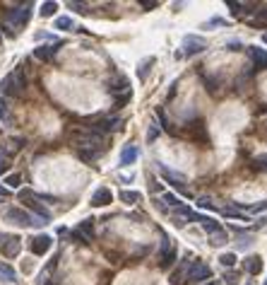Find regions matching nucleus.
I'll return each instance as SVG.
<instances>
[{
  "mask_svg": "<svg viewBox=\"0 0 267 285\" xmlns=\"http://www.w3.org/2000/svg\"><path fill=\"white\" fill-rule=\"evenodd\" d=\"M29 87V82H27V75H24V68L17 65L12 73H7V75L0 80V97H19L24 90Z\"/></svg>",
  "mask_w": 267,
  "mask_h": 285,
  "instance_id": "1",
  "label": "nucleus"
},
{
  "mask_svg": "<svg viewBox=\"0 0 267 285\" xmlns=\"http://www.w3.org/2000/svg\"><path fill=\"white\" fill-rule=\"evenodd\" d=\"M17 198L22 201V203H27V208H29L27 213H29V215H34L36 220H41L44 225H48V223H51V218H53V215H51V210L46 208L44 203H39V201H36L34 191H32V189H22L17 193Z\"/></svg>",
  "mask_w": 267,
  "mask_h": 285,
  "instance_id": "2",
  "label": "nucleus"
},
{
  "mask_svg": "<svg viewBox=\"0 0 267 285\" xmlns=\"http://www.w3.org/2000/svg\"><path fill=\"white\" fill-rule=\"evenodd\" d=\"M32 12H34V2H19V5L10 7V10L5 12V24H7V27H15V29H22V27L29 24Z\"/></svg>",
  "mask_w": 267,
  "mask_h": 285,
  "instance_id": "3",
  "label": "nucleus"
},
{
  "mask_svg": "<svg viewBox=\"0 0 267 285\" xmlns=\"http://www.w3.org/2000/svg\"><path fill=\"white\" fill-rule=\"evenodd\" d=\"M2 218H5L7 223L17 225V228H44V223H41V220H36L34 215H29L24 208H17V206L7 208L5 213H2Z\"/></svg>",
  "mask_w": 267,
  "mask_h": 285,
  "instance_id": "4",
  "label": "nucleus"
},
{
  "mask_svg": "<svg viewBox=\"0 0 267 285\" xmlns=\"http://www.w3.org/2000/svg\"><path fill=\"white\" fill-rule=\"evenodd\" d=\"M157 167H159V174L164 176V181H166V184H171V186H174V189H176L178 193H180V196H185V198H193V193H190V191L185 189V184H188L185 174H180V171L169 170V167H166V165H161V162L157 165Z\"/></svg>",
  "mask_w": 267,
  "mask_h": 285,
  "instance_id": "5",
  "label": "nucleus"
},
{
  "mask_svg": "<svg viewBox=\"0 0 267 285\" xmlns=\"http://www.w3.org/2000/svg\"><path fill=\"white\" fill-rule=\"evenodd\" d=\"M123 118L121 116H101V118H96V121H91V126H89V131L91 133H99V135H106V133H116V131H121L123 128Z\"/></svg>",
  "mask_w": 267,
  "mask_h": 285,
  "instance_id": "6",
  "label": "nucleus"
},
{
  "mask_svg": "<svg viewBox=\"0 0 267 285\" xmlns=\"http://www.w3.org/2000/svg\"><path fill=\"white\" fill-rule=\"evenodd\" d=\"M212 278V268L207 266L202 259H197V261H190V266H188V273H185V281L188 283H195V285H205L207 281Z\"/></svg>",
  "mask_w": 267,
  "mask_h": 285,
  "instance_id": "7",
  "label": "nucleus"
},
{
  "mask_svg": "<svg viewBox=\"0 0 267 285\" xmlns=\"http://www.w3.org/2000/svg\"><path fill=\"white\" fill-rule=\"evenodd\" d=\"M202 51H207V39L197 37V34H185V37H183V46H180L183 58L197 56V54H202Z\"/></svg>",
  "mask_w": 267,
  "mask_h": 285,
  "instance_id": "8",
  "label": "nucleus"
},
{
  "mask_svg": "<svg viewBox=\"0 0 267 285\" xmlns=\"http://www.w3.org/2000/svg\"><path fill=\"white\" fill-rule=\"evenodd\" d=\"M19 251H22V239H19L17 234H2V239H0V254L5 259H15V256H19Z\"/></svg>",
  "mask_w": 267,
  "mask_h": 285,
  "instance_id": "9",
  "label": "nucleus"
},
{
  "mask_svg": "<svg viewBox=\"0 0 267 285\" xmlns=\"http://www.w3.org/2000/svg\"><path fill=\"white\" fill-rule=\"evenodd\" d=\"M53 247V237L51 234H36L29 239V251L34 254V256H44V254H48Z\"/></svg>",
  "mask_w": 267,
  "mask_h": 285,
  "instance_id": "10",
  "label": "nucleus"
},
{
  "mask_svg": "<svg viewBox=\"0 0 267 285\" xmlns=\"http://www.w3.org/2000/svg\"><path fill=\"white\" fill-rule=\"evenodd\" d=\"M63 49V41L58 39L53 44H44V46H36L34 49V58L36 60H41V63H48V60H53L58 56V51Z\"/></svg>",
  "mask_w": 267,
  "mask_h": 285,
  "instance_id": "11",
  "label": "nucleus"
},
{
  "mask_svg": "<svg viewBox=\"0 0 267 285\" xmlns=\"http://www.w3.org/2000/svg\"><path fill=\"white\" fill-rule=\"evenodd\" d=\"M193 220H195V210L190 208V206L180 203L178 208H174V215H171L174 228H185V225H188V223H193Z\"/></svg>",
  "mask_w": 267,
  "mask_h": 285,
  "instance_id": "12",
  "label": "nucleus"
},
{
  "mask_svg": "<svg viewBox=\"0 0 267 285\" xmlns=\"http://www.w3.org/2000/svg\"><path fill=\"white\" fill-rule=\"evenodd\" d=\"M246 54L253 60V70L260 73V70H267V49H260V46H246Z\"/></svg>",
  "mask_w": 267,
  "mask_h": 285,
  "instance_id": "13",
  "label": "nucleus"
},
{
  "mask_svg": "<svg viewBox=\"0 0 267 285\" xmlns=\"http://www.w3.org/2000/svg\"><path fill=\"white\" fill-rule=\"evenodd\" d=\"M94 208H106V206H111L113 203V193H111V189L108 186H99V189L91 193V201H89Z\"/></svg>",
  "mask_w": 267,
  "mask_h": 285,
  "instance_id": "14",
  "label": "nucleus"
},
{
  "mask_svg": "<svg viewBox=\"0 0 267 285\" xmlns=\"http://www.w3.org/2000/svg\"><path fill=\"white\" fill-rule=\"evenodd\" d=\"M140 160V148L137 145H125L118 157V167H133Z\"/></svg>",
  "mask_w": 267,
  "mask_h": 285,
  "instance_id": "15",
  "label": "nucleus"
},
{
  "mask_svg": "<svg viewBox=\"0 0 267 285\" xmlns=\"http://www.w3.org/2000/svg\"><path fill=\"white\" fill-rule=\"evenodd\" d=\"M193 223H200V228L205 229L207 234H214V232H219L222 228V223H217V218H212V215H202V213H195V220Z\"/></svg>",
  "mask_w": 267,
  "mask_h": 285,
  "instance_id": "16",
  "label": "nucleus"
},
{
  "mask_svg": "<svg viewBox=\"0 0 267 285\" xmlns=\"http://www.w3.org/2000/svg\"><path fill=\"white\" fill-rule=\"evenodd\" d=\"M190 261H193V254H185L183 256V261H180V266L171 273V278H169V283L171 285H180L185 281V273H188V266H190Z\"/></svg>",
  "mask_w": 267,
  "mask_h": 285,
  "instance_id": "17",
  "label": "nucleus"
},
{
  "mask_svg": "<svg viewBox=\"0 0 267 285\" xmlns=\"http://www.w3.org/2000/svg\"><path fill=\"white\" fill-rule=\"evenodd\" d=\"M263 268H265V261H263V256L260 254H250V256H246V261H243V271H248L250 276H260L263 273Z\"/></svg>",
  "mask_w": 267,
  "mask_h": 285,
  "instance_id": "18",
  "label": "nucleus"
},
{
  "mask_svg": "<svg viewBox=\"0 0 267 285\" xmlns=\"http://www.w3.org/2000/svg\"><path fill=\"white\" fill-rule=\"evenodd\" d=\"M226 7L231 10L233 17H241V15H250V12H258L255 2H233V0H226Z\"/></svg>",
  "mask_w": 267,
  "mask_h": 285,
  "instance_id": "19",
  "label": "nucleus"
},
{
  "mask_svg": "<svg viewBox=\"0 0 267 285\" xmlns=\"http://www.w3.org/2000/svg\"><path fill=\"white\" fill-rule=\"evenodd\" d=\"M111 95H118V92H130V82H128V77L123 75H116L113 80H108V87H106Z\"/></svg>",
  "mask_w": 267,
  "mask_h": 285,
  "instance_id": "20",
  "label": "nucleus"
},
{
  "mask_svg": "<svg viewBox=\"0 0 267 285\" xmlns=\"http://www.w3.org/2000/svg\"><path fill=\"white\" fill-rule=\"evenodd\" d=\"M53 29H58V32H77V24H75V19L70 15H60V17H55Z\"/></svg>",
  "mask_w": 267,
  "mask_h": 285,
  "instance_id": "21",
  "label": "nucleus"
},
{
  "mask_svg": "<svg viewBox=\"0 0 267 285\" xmlns=\"http://www.w3.org/2000/svg\"><path fill=\"white\" fill-rule=\"evenodd\" d=\"M118 198H121V203H125V206H137V203H142V193H140V191L123 189L118 193Z\"/></svg>",
  "mask_w": 267,
  "mask_h": 285,
  "instance_id": "22",
  "label": "nucleus"
},
{
  "mask_svg": "<svg viewBox=\"0 0 267 285\" xmlns=\"http://www.w3.org/2000/svg\"><path fill=\"white\" fill-rule=\"evenodd\" d=\"M94 223H96L94 218H85V220L77 225V229H75V232H77V234H82L87 242H91V237H94Z\"/></svg>",
  "mask_w": 267,
  "mask_h": 285,
  "instance_id": "23",
  "label": "nucleus"
},
{
  "mask_svg": "<svg viewBox=\"0 0 267 285\" xmlns=\"http://www.w3.org/2000/svg\"><path fill=\"white\" fill-rule=\"evenodd\" d=\"M0 281H5V283H17L19 281L17 271L10 266L7 261H0Z\"/></svg>",
  "mask_w": 267,
  "mask_h": 285,
  "instance_id": "24",
  "label": "nucleus"
},
{
  "mask_svg": "<svg viewBox=\"0 0 267 285\" xmlns=\"http://www.w3.org/2000/svg\"><path fill=\"white\" fill-rule=\"evenodd\" d=\"M154 63H157V58H154V56H147L142 63L137 65V77H140V82H144V80L149 77V73H152V65H154Z\"/></svg>",
  "mask_w": 267,
  "mask_h": 285,
  "instance_id": "25",
  "label": "nucleus"
},
{
  "mask_svg": "<svg viewBox=\"0 0 267 285\" xmlns=\"http://www.w3.org/2000/svg\"><path fill=\"white\" fill-rule=\"evenodd\" d=\"M176 259H178V249L171 247L169 251H166V254H161V256H159V268H161V271L171 268L174 264H176Z\"/></svg>",
  "mask_w": 267,
  "mask_h": 285,
  "instance_id": "26",
  "label": "nucleus"
},
{
  "mask_svg": "<svg viewBox=\"0 0 267 285\" xmlns=\"http://www.w3.org/2000/svg\"><path fill=\"white\" fill-rule=\"evenodd\" d=\"M99 155H101V150H85V148H77V157H80L85 165H94V162L99 160Z\"/></svg>",
  "mask_w": 267,
  "mask_h": 285,
  "instance_id": "27",
  "label": "nucleus"
},
{
  "mask_svg": "<svg viewBox=\"0 0 267 285\" xmlns=\"http://www.w3.org/2000/svg\"><path fill=\"white\" fill-rule=\"evenodd\" d=\"M157 118H159V126H161V131H166V133L176 135V131H174V126H171V121H169V116H166V112H164L161 107H157Z\"/></svg>",
  "mask_w": 267,
  "mask_h": 285,
  "instance_id": "28",
  "label": "nucleus"
},
{
  "mask_svg": "<svg viewBox=\"0 0 267 285\" xmlns=\"http://www.w3.org/2000/svg\"><path fill=\"white\" fill-rule=\"evenodd\" d=\"M210 244H212V247H224V244H229V232H226V229H219V232L210 234Z\"/></svg>",
  "mask_w": 267,
  "mask_h": 285,
  "instance_id": "29",
  "label": "nucleus"
},
{
  "mask_svg": "<svg viewBox=\"0 0 267 285\" xmlns=\"http://www.w3.org/2000/svg\"><path fill=\"white\" fill-rule=\"evenodd\" d=\"M0 121L2 123H12V112H10V104L5 97H0Z\"/></svg>",
  "mask_w": 267,
  "mask_h": 285,
  "instance_id": "30",
  "label": "nucleus"
},
{
  "mask_svg": "<svg viewBox=\"0 0 267 285\" xmlns=\"http://www.w3.org/2000/svg\"><path fill=\"white\" fill-rule=\"evenodd\" d=\"M214 27H229V19L224 17H210L207 22L200 24V29H214Z\"/></svg>",
  "mask_w": 267,
  "mask_h": 285,
  "instance_id": "31",
  "label": "nucleus"
},
{
  "mask_svg": "<svg viewBox=\"0 0 267 285\" xmlns=\"http://www.w3.org/2000/svg\"><path fill=\"white\" fill-rule=\"evenodd\" d=\"M236 261H238V256H236V251H226V254H222V256H219V264H222V266L226 268V271L236 266Z\"/></svg>",
  "mask_w": 267,
  "mask_h": 285,
  "instance_id": "32",
  "label": "nucleus"
},
{
  "mask_svg": "<svg viewBox=\"0 0 267 285\" xmlns=\"http://www.w3.org/2000/svg\"><path fill=\"white\" fill-rule=\"evenodd\" d=\"M2 186H5L7 191H10V189H19V186H22V174H17V171H15V174H7Z\"/></svg>",
  "mask_w": 267,
  "mask_h": 285,
  "instance_id": "33",
  "label": "nucleus"
},
{
  "mask_svg": "<svg viewBox=\"0 0 267 285\" xmlns=\"http://www.w3.org/2000/svg\"><path fill=\"white\" fill-rule=\"evenodd\" d=\"M195 203H197V208H205V210H219V208H217V203H214V198H212V196H197V198H195Z\"/></svg>",
  "mask_w": 267,
  "mask_h": 285,
  "instance_id": "34",
  "label": "nucleus"
},
{
  "mask_svg": "<svg viewBox=\"0 0 267 285\" xmlns=\"http://www.w3.org/2000/svg\"><path fill=\"white\" fill-rule=\"evenodd\" d=\"M161 135V128H159V123L157 121H152L149 126H147V143L152 145V143H157V138Z\"/></svg>",
  "mask_w": 267,
  "mask_h": 285,
  "instance_id": "35",
  "label": "nucleus"
},
{
  "mask_svg": "<svg viewBox=\"0 0 267 285\" xmlns=\"http://www.w3.org/2000/svg\"><path fill=\"white\" fill-rule=\"evenodd\" d=\"M55 10H58V2H51V0H48V2H44V5H41L39 15H41V17H53Z\"/></svg>",
  "mask_w": 267,
  "mask_h": 285,
  "instance_id": "36",
  "label": "nucleus"
},
{
  "mask_svg": "<svg viewBox=\"0 0 267 285\" xmlns=\"http://www.w3.org/2000/svg\"><path fill=\"white\" fill-rule=\"evenodd\" d=\"M202 82H205V87H207L210 95H217V90H219V85H222L217 77H210V75H202Z\"/></svg>",
  "mask_w": 267,
  "mask_h": 285,
  "instance_id": "37",
  "label": "nucleus"
},
{
  "mask_svg": "<svg viewBox=\"0 0 267 285\" xmlns=\"http://www.w3.org/2000/svg\"><path fill=\"white\" fill-rule=\"evenodd\" d=\"M250 244H253V237H250L248 232L238 234V244H236V249H238V251H248Z\"/></svg>",
  "mask_w": 267,
  "mask_h": 285,
  "instance_id": "38",
  "label": "nucleus"
},
{
  "mask_svg": "<svg viewBox=\"0 0 267 285\" xmlns=\"http://www.w3.org/2000/svg\"><path fill=\"white\" fill-rule=\"evenodd\" d=\"M224 281H226V285H241V273L229 268V271L224 273Z\"/></svg>",
  "mask_w": 267,
  "mask_h": 285,
  "instance_id": "39",
  "label": "nucleus"
},
{
  "mask_svg": "<svg viewBox=\"0 0 267 285\" xmlns=\"http://www.w3.org/2000/svg\"><path fill=\"white\" fill-rule=\"evenodd\" d=\"M161 201L166 203V206H171V208H178L183 201H180V196H176V193H164L161 196Z\"/></svg>",
  "mask_w": 267,
  "mask_h": 285,
  "instance_id": "40",
  "label": "nucleus"
},
{
  "mask_svg": "<svg viewBox=\"0 0 267 285\" xmlns=\"http://www.w3.org/2000/svg\"><path fill=\"white\" fill-rule=\"evenodd\" d=\"M253 167L258 171H263V174H267V155H258V157L253 160Z\"/></svg>",
  "mask_w": 267,
  "mask_h": 285,
  "instance_id": "41",
  "label": "nucleus"
},
{
  "mask_svg": "<svg viewBox=\"0 0 267 285\" xmlns=\"http://www.w3.org/2000/svg\"><path fill=\"white\" fill-rule=\"evenodd\" d=\"M68 7H70L72 12H80V15H87V12H89L87 2H72V0H70V2H68Z\"/></svg>",
  "mask_w": 267,
  "mask_h": 285,
  "instance_id": "42",
  "label": "nucleus"
},
{
  "mask_svg": "<svg viewBox=\"0 0 267 285\" xmlns=\"http://www.w3.org/2000/svg\"><path fill=\"white\" fill-rule=\"evenodd\" d=\"M243 49H246V46H243V41H241V39H229V41H226V51H243Z\"/></svg>",
  "mask_w": 267,
  "mask_h": 285,
  "instance_id": "43",
  "label": "nucleus"
},
{
  "mask_svg": "<svg viewBox=\"0 0 267 285\" xmlns=\"http://www.w3.org/2000/svg\"><path fill=\"white\" fill-rule=\"evenodd\" d=\"M222 215H224V218H236V220H243V218H246V215H243V213H241V210L236 208H222Z\"/></svg>",
  "mask_w": 267,
  "mask_h": 285,
  "instance_id": "44",
  "label": "nucleus"
},
{
  "mask_svg": "<svg viewBox=\"0 0 267 285\" xmlns=\"http://www.w3.org/2000/svg\"><path fill=\"white\" fill-rule=\"evenodd\" d=\"M34 198L36 201H46V203H58V196H51V193H36L34 191Z\"/></svg>",
  "mask_w": 267,
  "mask_h": 285,
  "instance_id": "45",
  "label": "nucleus"
},
{
  "mask_svg": "<svg viewBox=\"0 0 267 285\" xmlns=\"http://www.w3.org/2000/svg\"><path fill=\"white\" fill-rule=\"evenodd\" d=\"M130 99H133V92H125L123 97H118V99H116V104H113V107H116V109H123Z\"/></svg>",
  "mask_w": 267,
  "mask_h": 285,
  "instance_id": "46",
  "label": "nucleus"
},
{
  "mask_svg": "<svg viewBox=\"0 0 267 285\" xmlns=\"http://www.w3.org/2000/svg\"><path fill=\"white\" fill-rule=\"evenodd\" d=\"M250 213H253V215H258V213H265L267 210V201H260V203H255V206H250Z\"/></svg>",
  "mask_w": 267,
  "mask_h": 285,
  "instance_id": "47",
  "label": "nucleus"
},
{
  "mask_svg": "<svg viewBox=\"0 0 267 285\" xmlns=\"http://www.w3.org/2000/svg\"><path fill=\"white\" fill-rule=\"evenodd\" d=\"M154 208H157V210H161L164 215H169V206H166V203H164L161 198H154Z\"/></svg>",
  "mask_w": 267,
  "mask_h": 285,
  "instance_id": "48",
  "label": "nucleus"
},
{
  "mask_svg": "<svg viewBox=\"0 0 267 285\" xmlns=\"http://www.w3.org/2000/svg\"><path fill=\"white\" fill-rule=\"evenodd\" d=\"M140 7H142L144 12H152L154 7H159V2H157V0H152V2H140Z\"/></svg>",
  "mask_w": 267,
  "mask_h": 285,
  "instance_id": "49",
  "label": "nucleus"
},
{
  "mask_svg": "<svg viewBox=\"0 0 267 285\" xmlns=\"http://www.w3.org/2000/svg\"><path fill=\"white\" fill-rule=\"evenodd\" d=\"M7 165H10V162H7V155H5V150H0V174L7 170Z\"/></svg>",
  "mask_w": 267,
  "mask_h": 285,
  "instance_id": "50",
  "label": "nucleus"
},
{
  "mask_svg": "<svg viewBox=\"0 0 267 285\" xmlns=\"http://www.w3.org/2000/svg\"><path fill=\"white\" fill-rule=\"evenodd\" d=\"M263 228H267V215H265V218H260V220L255 223V229H263Z\"/></svg>",
  "mask_w": 267,
  "mask_h": 285,
  "instance_id": "51",
  "label": "nucleus"
},
{
  "mask_svg": "<svg viewBox=\"0 0 267 285\" xmlns=\"http://www.w3.org/2000/svg\"><path fill=\"white\" fill-rule=\"evenodd\" d=\"M5 198H10V191L5 189L2 184H0V201H5Z\"/></svg>",
  "mask_w": 267,
  "mask_h": 285,
  "instance_id": "52",
  "label": "nucleus"
},
{
  "mask_svg": "<svg viewBox=\"0 0 267 285\" xmlns=\"http://www.w3.org/2000/svg\"><path fill=\"white\" fill-rule=\"evenodd\" d=\"M149 184H152V191H154V193L161 189V184H157V179H154V176H149Z\"/></svg>",
  "mask_w": 267,
  "mask_h": 285,
  "instance_id": "53",
  "label": "nucleus"
},
{
  "mask_svg": "<svg viewBox=\"0 0 267 285\" xmlns=\"http://www.w3.org/2000/svg\"><path fill=\"white\" fill-rule=\"evenodd\" d=\"M205 285H219V283H217V281H207V283H205Z\"/></svg>",
  "mask_w": 267,
  "mask_h": 285,
  "instance_id": "54",
  "label": "nucleus"
},
{
  "mask_svg": "<svg viewBox=\"0 0 267 285\" xmlns=\"http://www.w3.org/2000/svg\"><path fill=\"white\" fill-rule=\"evenodd\" d=\"M263 44H267V32H265V34H263Z\"/></svg>",
  "mask_w": 267,
  "mask_h": 285,
  "instance_id": "55",
  "label": "nucleus"
},
{
  "mask_svg": "<svg viewBox=\"0 0 267 285\" xmlns=\"http://www.w3.org/2000/svg\"><path fill=\"white\" fill-rule=\"evenodd\" d=\"M263 285H267V278H265V283H263Z\"/></svg>",
  "mask_w": 267,
  "mask_h": 285,
  "instance_id": "56",
  "label": "nucleus"
},
{
  "mask_svg": "<svg viewBox=\"0 0 267 285\" xmlns=\"http://www.w3.org/2000/svg\"><path fill=\"white\" fill-rule=\"evenodd\" d=\"M0 239H2V232H0Z\"/></svg>",
  "mask_w": 267,
  "mask_h": 285,
  "instance_id": "57",
  "label": "nucleus"
},
{
  "mask_svg": "<svg viewBox=\"0 0 267 285\" xmlns=\"http://www.w3.org/2000/svg\"><path fill=\"white\" fill-rule=\"evenodd\" d=\"M0 44H2V37H0Z\"/></svg>",
  "mask_w": 267,
  "mask_h": 285,
  "instance_id": "58",
  "label": "nucleus"
},
{
  "mask_svg": "<svg viewBox=\"0 0 267 285\" xmlns=\"http://www.w3.org/2000/svg\"><path fill=\"white\" fill-rule=\"evenodd\" d=\"M246 285H253V283H246Z\"/></svg>",
  "mask_w": 267,
  "mask_h": 285,
  "instance_id": "59",
  "label": "nucleus"
},
{
  "mask_svg": "<svg viewBox=\"0 0 267 285\" xmlns=\"http://www.w3.org/2000/svg\"><path fill=\"white\" fill-rule=\"evenodd\" d=\"M0 133H2V128H0Z\"/></svg>",
  "mask_w": 267,
  "mask_h": 285,
  "instance_id": "60",
  "label": "nucleus"
},
{
  "mask_svg": "<svg viewBox=\"0 0 267 285\" xmlns=\"http://www.w3.org/2000/svg\"><path fill=\"white\" fill-rule=\"evenodd\" d=\"M0 203H2V201H0Z\"/></svg>",
  "mask_w": 267,
  "mask_h": 285,
  "instance_id": "61",
  "label": "nucleus"
}]
</instances>
